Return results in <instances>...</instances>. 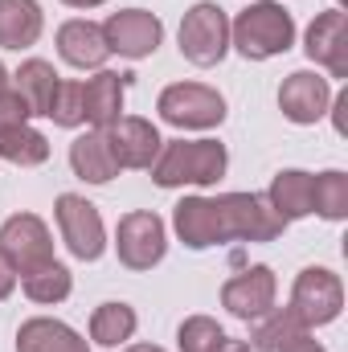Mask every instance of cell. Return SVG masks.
<instances>
[{
    "label": "cell",
    "mask_w": 348,
    "mask_h": 352,
    "mask_svg": "<svg viewBox=\"0 0 348 352\" xmlns=\"http://www.w3.org/2000/svg\"><path fill=\"white\" fill-rule=\"evenodd\" d=\"M45 29L37 0H0V50H29Z\"/></svg>",
    "instance_id": "cell-19"
},
{
    "label": "cell",
    "mask_w": 348,
    "mask_h": 352,
    "mask_svg": "<svg viewBox=\"0 0 348 352\" xmlns=\"http://www.w3.org/2000/svg\"><path fill=\"white\" fill-rule=\"evenodd\" d=\"M230 45L246 62L279 58L295 45V16L274 4V0H250L234 21H230Z\"/></svg>",
    "instance_id": "cell-3"
},
{
    "label": "cell",
    "mask_w": 348,
    "mask_h": 352,
    "mask_svg": "<svg viewBox=\"0 0 348 352\" xmlns=\"http://www.w3.org/2000/svg\"><path fill=\"white\" fill-rule=\"evenodd\" d=\"M17 291V270H12V263L4 258V250H0V299H8Z\"/></svg>",
    "instance_id": "cell-30"
},
{
    "label": "cell",
    "mask_w": 348,
    "mask_h": 352,
    "mask_svg": "<svg viewBox=\"0 0 348 352\" xmlns=\"http://www.w3.org/2000/svg\"><path fill=\"white\" fill-rule=\"evenodd\" d=\"M226 168H230V152L217 140H164L152 164V180L160 188H180V184L209 188L226 176Z\"/></svg>",
    "instance_id": "cell-2"
},
{
    "label": "cell",
    "mask_w": 348,
    "mask_h": 352,
    "mask_svg": "<svg viewBox=\"0 0 348 352\" xmlns=\"http://www.w3.org/2000/svg\"><path fill=\"white\" fill-rule=\"evenodd\" d=\"M21 287H25V295H29L33 303H45V307H50V303L70 299L74 274L62 263H45V266H37V270H29V274H21Z\"/></svg>",
    "instance_id": "cell-24"
},
{
    "label": "cell",
    "mask_w": 348,
    "mask_h": 352,
    "mask_svg": "<svg viewBox=\"0 0 348 352\" xmlns=\"http://www.w3.org/2000/svg\"><path fill=\"white\" fill-rule=\"evenodd\" d=\"M17 78V94L29 102L33 115H50V102H54V90H58V70L45 62V58H29L21 62V70L12 74Z\"/></svg>",
    "instance_id": "cell-22"
},
{
    "label": "cell",
    "mask_w": 348,
    "mask_h": 352,
    "mask_svg": "<svg viewBox=\"0 0 348 352\" xmlns=\"http://www.w3.org/2000/svg\"><path fill=\"white\" fill-rule=\"evenodd\" d=\"M156 111L164 123H173L180 131H209V127H221L226 98L205 82H173L160 90Z\"/></svg>",
    "instance_id": "cell-5"
},
{
    "label": "cell",
    "mask_w": 348,
    "mask_h": 352,
    "mask_svg": "<svg viewBox=\"0 0 348 352\" xmlns=\"http://www.w3.org/2000/svg\"><path fill=\"white\" fill-rule=\"evenodd\" d=\"M70 168H74L78 180H87V184H111L119 176V160L111 156L107 131H94L90 127L87 135H78L70 144Z\"/></svg>",
    "instance_id": "cell-18"
},
{
    "label": "cell",
    "mask_w": 348,
    "mask_h": 352,
    "mask_svg": "<svg viewBox=\"0 0 348 352\" xmlns=\"http://www.w3.org/2000/svg\"><path fill=\"white\" fill-rule=\"evenodd\" d=\"M17 352H90V344L62 320L33 316L17 328Z\"/></svg>",
    "instance_id": "cell-17"
},
{
    "label": "cell",
    "mask_w": 348,
    "mask_h": 352,
    "mask_svg": "<svg viewBox=\"0 0 348 352\" xmlns=\"http://www.w3.org/2000/svg\"><path fill=\"white\" fill-rule=\"evenodd\" d=\"M62 4H70V8H98V4H107V0H62Z\"/></svg>",
    "instance_id": "cell-33"
},
{
    "label": "cell",
    "mask_w": 348,
    "mask_h": 352,
    "mask_svg": "<svg viewBox=\"0 0 348 352\" xmlns=\"http://www.w3.org/2000/svg\"><path fill=\"white\" fill-rule=\"evenodd\" d=\"M0 160L17 164V168H37L50 160V140L37 131V127H17L8 135H0Z\"/></svg>",
    "instance_id": "cell-26"
},
{
    "label": "cell",
    "mask_w": 348,
    "mask_h": 352,
    "mask_svg": "<svg viewBox=\"0 0 348 352\" xmlns=\"http://www.w3.org/2000/svg\"><path fill=\"white\" fill-rule=\"evenodd\" d=\"M0 90H8V70H4V62H0Z\"/></svg>",
    "instance_id": "cell-35"
},
{
    "label": "cell",
    "mask_w": 348,
    "mask_h": 352,
    "mask_svg": "<svg viewBox=\"0 0 348 352\" xmlns=\"http://www.w3.org/2000/svg\"><path fill=\"white\" fill-rule=\"evenodd\" d=\"M54 217H58V230H62L66 250L78 263H98L102 258V250H107V226H102L98 209L90 205L87 197L62 192L58 205H54Z\"/></svg>",
    "instance_id": "cell-7"
},
{
    "label": "cell",
    "mask_w": 348,
    "mask_h": 352,
    "mask_svg": "<svg viewBox=\"0 0 348 352\" xmlns=\"http://www.w3.org/2000/svg\"><path fill=\"white\" fill-rule=\"evenodd\" d=\"M303 50L316 66L328 70V78H348V16L340 4L328 12H316V21L307 25Z\"/></svg>",
    "instance_id": "cell-12"
},
{
    "label": "cell",
    "mask_w": 348,
    "mask_h": 352,
    "mask_svg": "<svg viewBox=\"0 0 348 352\" xmlns=\"http://www.w3.org/2000/svg\"><path fill=\"white\" fill-rule=\"evenodd\" d=\"M312 213H320L324 221H345L348 217V173L328 168V173L312 176Z\"/></svg>",
    "instance_id": "cell-25"
},
{
    "label": "cell",
    "mask_w": 348,
    "mask_h": 352,
    "mask_svg": "<svg viewBox=\"0 0 348 352\" xmlns=\"http://www.w3.org/2000/svg\"><path fill=\"white\" fill-rule=\"evenodd\" d=\"M29 102L17 94V90H0V135H8V131H17V127H25L29 123Z\"/></svg>",
    "instance_id": "cell-29"
},
{
    "label": "cell",
    "mask_w": 348,
    "mask_h": 352,
    "mask_svg": "<svg viewBox=\"0 0 348 352\" xmlns=\"http://www.w3.org/2000/svg\"><path fill=\"white\" fill-rule=\"evenodd\" d=\"M58 54L74 70H102V62L111 58L102 25H94V21H66L58 29Z\"/></svg>",
    "instance_id": "cell-16"
},
{
    "label": "cell",
    "mask_w": 348,
    "mask_h": 352,
    "mask_svg": "<svg viewBox=\"0 0 348 352\" xmlns=\"http://www.w3.org/2000/svg\"><path fill=\"white\" fill-rule=\"evenodd\" d=\"M180 54L201 70L217 66L230 54V16H226L221 4L197 0L184 12V21H180Z\"/></svg>",
    "instance_id": "cell-4"
},
{
    "label": "cell",
    "mask_w": 348,
    "mask_h": 352,
    "mask_svg": "<svg viewBox=\"0 0 348 352\" xmlns=\"http://www.w3.org/2000/svg\"><path fill=\"white\" fill-rule=\"evenodd\" d=\"M176 344H180V352H217L226 344V328L209 316H188L176 328Z\"/></svg>",
    "instance_id": "cell-27"
},
{
    "label": "cell",
    "mask_w": 348,
    "mask_h": 352,
    "mask_svg": "<svg viewBox=\"0 0 348 352\" xmlns=\"http://www.w3.org/2000/svg\"><path fill=\"white\" fill-rule=\"evenodd\" d=\"M262 197H266L270 209L291 226V221H299V217L312 213V173H303V168H283V173L270 180V188H266Z\"/></svg>",
    "instance_id": "cell-20"
},
{
    "label": "cell",
    "mask_w": 348,
    "mask_h": 352,
    "mask_svg": "<svg viewBox=\"0 0 348 352\" xmlns=\"http://www.w3.org/2000/svg\"><path fill=\"white\" fill-rule=\"evenodd\" d=\"M287 307L307 324V332H312V328H324V324H332V320H340V311H345V283H340V274H332L328 266H307V270H299Z\"/></svg>",
    "instance_id": "cell-6"
},
{
    "label": "cell",
    "mask_w": 348,
    "mask_h": 352,
    "mask_svg": "<svg viewBox=\"0 0 348 352\" xmlns=\"http://www.w3.org/2000/svg\"><path fill=\"white\" fill-rule=\"evenodd\" d=\"M107 144H111V156L119 160V168H152L164 140H160V131H156L152 119L119 115L107 127Z\"/></svg>",
    "instance_id": "cell-13"
},
{
    "label": "cell",
    "mask_w": 348,
    "mask_h": 352,
    "mask_svg": "<svg viewBox=\"0 0 348 352\" xmlns=\"http://www.w3.org/2000/svg\"><path fill=\"white\" fill-rule=\"evenodd\" d=\"M307 332V324L291 311V307H270L266 316L254 320V332H250V349L254 352H279L283 344L299 340Z\"/></svg>",
    "instance_id": "cell-23"
},
{
    "label": "cell",
    "mask_w": 348,
    "mask_h": 352,
    "mask_svg": "<svg viewBox=\"0 0 348 352\" xmlns=\"http://www.w3.org/2000/svg\"><path fill=\"white\" fill-rule=\"evenodd\" d=\"M328 107H332V82L324 74L295 70V74L283 78V87H279V111H283V119H291L299 127H312V123H320L328 115Z\"/></svg>",
    "instance_id": "cell-11"
},
{
    "label": "cell",
    "mask_w": 348,
    "mask_h": 352,
    "mask_svg": "<svg viewBox=\"0 0 348 352\" xmlns=\"http://www.w3.org/2000/svg\"><path fill=\"white\" fill-rule=\"evenodd\" d=\"M45 119H54L58 127H83V123H87V111H83V82H58Z\"/></svg>",
    "instance_id": "cell-28"
},
{
    "label": "cell",
    "mask_w": 348,
    "mask_h": 352,
    "mask_svg": "<svg viewBox=\"0 0 348 352\" xmlns=\"http://www.w3.org/2000/svg\"><path fill=\"white\" fill-rule=\"evenodd\" d=\"M0 250H4V258L12 263L17 274H29V270H37V266L54 263L50 226H45L37 213H12V217L0 226Z\"/></svg>",
    "instance_id": "cell-9"
},
{
    "label": "cell",
    "mask_w": 348,
    "mask_h": 352,
    "mask_svg": "<svg viewBox=\"0 0 348 352\" xmlns=\"http://www.w3.org/2000/svg\"><path fill=\"white\" fill-rule=\"evenodd\" d=\"M102 37H107V50L111 54H123L131 62L140 58H152L164 41V25L156 12L148 8H123V12H111L107 25H102Z\"/></svg>",
    "instance_id": "cell-10"
},
{
    "label": "cell",
    "mask_w": 348,
    "mask_h": 352,
    "mask_svg": "<svg viewBox=\"0 0 348 352\" xmlns=\"http://www.w3.org/2000/svg\"><path fill=\"white\" fill-rule=\"evenodd\" d=\"M340 4H345V0H340Z\"/></svg>",
    "instance_id": "cell-36"
},
{
    "label": "cell",
    "mask_w": 348,
    "mask_h": 352,
    "mask_svg": "<svg viewBox=\"0 0 348 352\" xmlns=\"http://www.w3.org/2000/svg\"><path fill=\"white\" fill-rule=\"evenodd\" d=\"M115 250H119V263L127 270H152L168 254V230L152 209L123 213L119 230H115Z\"/></svg>",
    "instance_id": "cell-8"
},
{
    "label": "cell",
    "mask_w": 348,
    "mask_h": 352,
    "mask_svg": "<svg viewBox=\"0 0 348 352\" xmlns=\"http://www.w3.org/2000/svg\"><path fill=\"white\" fill-rule=\"evenodd\" d=\"M135 74H115V70H98L94 78L83 82V111L94 131H107L119 115H123V94L131 87Z\"/></svg>",
    "instance_id": "cell-15"
},
{
    "label": "cell",
    "mask_w": 348,
    "mask_h": 352,
    "mask_svg": "<svg viewBox=\"0 0 348 352\" xmlns=\"http://www.w3.org/2000/svg\"><path fill=\"white\" fill-rule=\"evenodd\" d=\"M217 352H250V344H242V340H230V336H226V344H221Z\"/></svg>",
    "instance_id": "cell-32"
},
{
    "label": "cell",
    "mask_w": 348,
    "mask_h": 352,
    "mask_svg": "<svg viewBox=\"0 0 348 352\" xmlns=\"http://www.w3.org/2000/svg\"><path fill=\"white\" fill-rule=\"evenodd\" d=\"M274 295H279L274 270H270V266H250V270L234 274V278L221 287V307H226L234 320L254 324L259 316H266V311L274 307Z\"/></svg>",
    "instance_id": "cell-14"
},
{
    "label": "cell",
    "mask_w": 348,
    "mask_h": 352,
    "mask_svg": "<svg viewBox=\"0 0 348 352\" xmlns=\"http://www.w3.org/2000/svg\"><path fill=\"white\" fill-rule=\"evenodd\" d=\"M173 230L188 250H209L226 242H274L287 221L270 209L262 192L184 197L173 209Z\"/></svg>",
    "instance_id": "cell-1"
},
{
    "label": "cell",
    "mask_w": 348,
    "mask_h": 352,
    "mask_svg": "<svg viewBox=\"0 0 348 352\" xmlns=\"http://www.w3.org/2000/svg\"><path fill=\"white\" fill-rule=\"evenodd\" d=\"M140 328V316L131 303H98L94 316H90V340L102 344V349H119L135 336Z\"/></svg>",
    "instance_id": "cell-21"
},
{
    "label": "cell",
    "mask_w": 348,
    "mask_h": 352,
    "mask_svg": "<svg viewBox=\"0 0 348 352\" xmlns=\"http://www.w3.org/2000/svg\"><path fill=\"white\" fill-rule=\"evenodd\" d=\"M279 352H324V344H320V340H312V332H303L299 340H291V344H283Z\"/></svg>",
    "instance_id": "cell-31"
},
{
    "label": "cell",
    "mask_w": 348,
    "mask_h": 352,
    "mask_svg": "<svg viewBox=\"0 0 348 352\" xmlns=\"http://www.w3.org/2000/svg\"><path fill=\"white\" fill-rule=\"evenodd\" d=\"M123 352H164V349H156V344H131V349H123Z\"/></svg>",
    "instance_id": "cell-34"
}]
</instances>
